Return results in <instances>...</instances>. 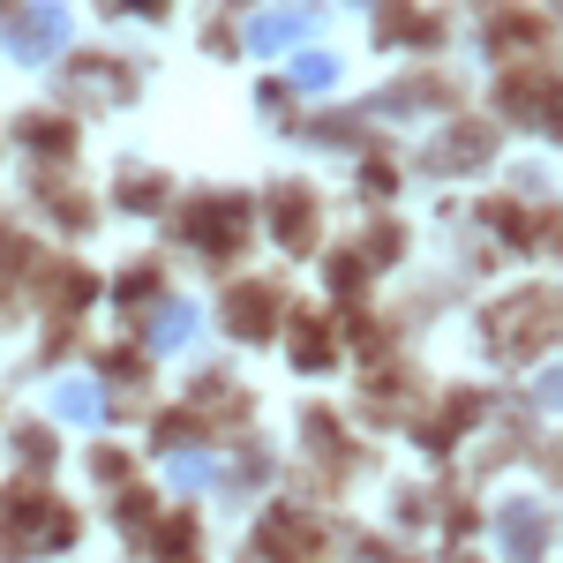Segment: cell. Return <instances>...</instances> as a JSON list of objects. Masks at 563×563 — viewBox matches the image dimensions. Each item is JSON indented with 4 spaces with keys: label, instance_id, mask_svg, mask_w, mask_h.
<instances>
[{
    "label": "cell",
    "instance_id": "obj_10",
    "mask_svg": "<svg viewBox=\"0 0 563 563\" xmlns=\"http://www.w3.org/2000/svg\"><path fill=\"white\" fill-rule=\"evenodd\" d=\"M549 98H556L549 84H519V76H511V84H504V113H511V121H549Z\"/></svg>",
    "mask_w": 563,
    "mask_h": 563
},
{
    "label": "cell",
    "instance_id": "obj_16",
    "mask_svg": "<svg viewBox=\"0 0 563 563\" xmlns=\"http://www.w3.org/2000/svg\"><path fill=\"white\" fill-rule=\"evenodd\" d=\"M166 474H174V488H203V481H211V466H203L196 451H180V459L166 466Z\"/></svg>",
    "mask_w": 563,
    "mask_h": 563
},
{
    "label": "cell",
    "instance_id": "obj_19",
    "mask_svg": "<svg viewBox=\"0 0 563 563\" xmlns=\"http://www.w3.org/2000/svg\"><path fill=\"white\" fill-rule=\"evenodd\" d=\"M121 526H129V533H143V526H151V496H143V488H129V496H121Z\"/></svg>",
    "mask_w": 563,
    "mask_h": 563
},
{
    "label": "cell",
    "instance_id": "obj_24",
    "mask_svg": "<svg viewBox=\"0 0 563 563\" xmlns=\"http://www.w3.org/2000/svg\"><path fill=\"white\" fill-rule=\"evenodd\" d=\"M331 286H346V294H353V286H361V263L339 256V263H331Z\"/></svg>",
    "mask_w": 563,
    "mask_h": 563
},
{
    "label": "cell",
    "instance_id": "obj_9",
    "mask_svg": "<svg viewBox=\"0 0 563 563\" xmlns=\"http://www.w3.org/2000/svg\"><path fill=\"white\" fill-rule=\"evenodd\" d=\"M53 413H60V421H98V413H106V390L98 384H60L53 390Z\"/></svg>",
    "mask_w": 563,
    "mask_h": 563
},
{
    "label": "cell",
    "instance_id": "obj_21",
    "mask_svg": "<svg viewBox=\"0 0 563 563\" xmlns=\"http://www.w3.org/2000/svg\"><path fill=\"white\" fill-rule=\"evenodd\" d=\"M90 474L98 481H129V459H121V451H90Z\"/></svg>",
    "mask_w": 563,
    "mask_h": 563
},
{
    "label": "cell",
    "instance_id": "obj_22",
    "mask_svg": "<svg viewBox=\"0 0 563 563\" xmlns=\"http://www.w3.org/2000/svg\"><path fill=\"white\" fill-rule=\"evenodd\" d=\"M533 398H541V406H563V368H549V376L533 384Z\"/></svg>",
    "mask_w": 563,
    "mask_h": 563
},
{
    "label": "cell",
    "instance_id": "obj_12",
    "mask_svg": "<svg viewBox=\"0 0 563 563\" xmlns=\"http://www.w3.org/2000/svg\"><path fill=\"white\" fill-rule=\"evenodd\" d=\"M23 143H31V151H68V121H38V113H31V121H23Z\"/></svg>",
    "mask_w": 563,
    "mask_h": 563
},
{
    "label": "cell",
    "instance_id": "obj_3",
    "mask_svg": "<svg viewBox=\"0 0 563 563\" xmlns=\"http://www.w3.org/2000/svg\"><path fill=\"white\" fill-rule=\"evenodd\" d=\"M241 218H249L241 196H203V203L188 211V241H196V249H233V241L249 233Z\"/></svg>",
    "mask_w": 563,
    "mask_h": 563
},
{
    "label": "cell",
    "instance_id": "obj_8",
    "mask_svg": "<svg viewBox=\"0 0 563 563\" xmlns=\"http://www.w3.org/2000/svg\"><path fill=\"white\" fill-rule=\"evenodd\" d=\"M188 339H196V308H188V301H166V308H158V323H151V346L174 353V346H188Z\"/></svg>",
    "mask_w": 563,
    "mask_h": 563
},
{
    "label": "cell",
    "instance_id": "obj_2",
    "mask_svg": "<svg viewBox=\"0 0 563 563\" xmlns=\"http://www.w3.org/2000/svg\"><path fill=\"white\" fill-rule=\"evenodd\" d=\"M549 331H556V308H549V301H511V308L488 316V339H496L504 353H533Z\"/></svg>",
    "mask_w": 563,
    "mask_h": 563
},
{
    "label": "cell",
    "instance_id": "obj_18",
    "mask_svg": "<svg viewBox=\"0 0 563 563\" xmlns=\"http://www.w3.org/2000/svg\"><path fill=\"white\" fill-rule=\"evenodd\" d=\"M158 549H166V556H188V549H196V526H188V519L158 526Z\"/></svg>",
    "mask_w": 563,
    "mask_h": 563
},
{
    "label": "cell",
    "instance_id": "obj_6",
    "mask_svg": "<svg viewBox=\"0 0 563 563\" xmlns=\"http://www.w3.org/2000/svg\"><path fill=\"white\" fill-rule=\"evenodd\" d=\"M271 211H278V241H286V249H308V241H316V225H308V211H316L308 188H278Z\"/></svg>",
    "mask_w": 563,
    "mask_h": 563
},
{
    "label": "cell",
    "instance_id": "obj_1",
    "mask_svg": "<svg viewBox=\"0 0 563 563\" xmlns=\"http://www.w3.org/2000/svg\"><path fill=\"white\" fill-rule=\"evenodd\" d=\"M68 38V8L60 0H23L15 15H8V53L15 60H53Z\"/></svg>",
    "mask_w": 563,
    "mask_h": 563
},
{
    "label": "cell",
    "instance_id": "obj_14",
    "mask_svg": "<svg viewBox=\"0 0 563 563\" xmlns=\"http://www.w3.org/2000/svg\"><path fill=\"white\" fill-rule=\"evenodd\" d=\"M15 459L45 474V466H53V435H45V429H23V435H15Z\"/></svg>",
    "mask_w": 563,
    "mask_h": 563
},
{
    "label": "cell",
    "instance_id": "obj_15",
    "mask_svg": "<svg viewBox=\"0 0 563 563\" xmlns=\"http://www.w3.org/2000/svg\"><path fill=\"white\" fill-rule=\"evenodd\" d=\"M294 76H301L308 90H323L331 76H339V60H331V53H301V60H294Z\"/></svg>",
    "mask_w": 563,
    "mask_h": 563
},
{
    "label": "cell",
    "instance_id": "obj_25",
    "mask_svg": "<svg viewBox=\"0 0 563 563\" xmlns=\"http://www.w3.org/2000/svg\"><path fill=\"white\" fill-rule=\"evenodd\" d=\"M129 8H158V0H129Z\"/></svg>",
    "mask_w": 563,
    "mask_h": 563
},
{
    "label": "cell",
    "instance_id": "obj_7",
    "mask_svg": "<svg viewBox=\"0 0 563 563\" xmlns=\"http://www.w3.org/2000/svg\"><path fill=\"white\" fill-rule=\"evenodd\" d=\"M308 38V15L301 8H271V15H256V31H249V45H263V53H278V45Z\"/></svg>",
    "mask_w": 563,
    "mask_h": 563
},
{
    "label": "cell",
    "instance_id": "obj_11",
    "mask_svg": "<svg viewBox=\"0 0 563 563\" xmlns=\"http://www.w3.org/2000/svg\"><path fill=\"white\" fill-rule=\"evenodd\" d=\"M294 361H301V368H331V339H323V323H301V331H294Z\"/></svg>",
    "mask_w": 563,
    "mask_h": 563
},
{
    "label": "cell",
    "instance_id": "obj_4",
    "mask_svg": "<svg viewBox=\"0 0 563 563\" xmlns=\"http://www.w3.org/2000/svg\"><path fill=\"white\" fill-rule=\"evenodd\" d=\"M271 308H278V294H271V286H233V301H225V323H233V331H241V339H263V331H271Z\"/></svg>",
    "mask_w": 563,
    "mask_h": 563
},
{
    "label": "cell",
    "instance_id": "obj_23",
    "mask_svg": "<svg viewBox=\"0 0 563 563\" xmlns=\"http://www.w3.org/2000/svg\"><path fill=\"white\" fill-rule=\"evenodd\" d=\"M151 278H158V271H129V278H121V301H143V294H151Z\"/></svg>",
    "mask_w": 563,
    "mask_h": 563
},
{
    "label": "cell",
    "instance_id": "obj_20",
    "mask_svg": "<svg viewBox=\"0 0 563 563\" xmlns=\"http://www.w3.org/2000/svg\"><path fill=\"white\" fill-rule=\"evenodd\" d=\"M533 38H541V31H533L526 15H504V23H496V45H533Z\"/></svg>",
    "mask_w": 563,
    "mask_h": 563
},
{
    "label": "cell",
    "instance_id": "obj_17",
    "mask_svg": "<svg viewBox=\"0 0 563 563\" xmlns=\"http://www.w3.org/2000/svg\"><path fill=\"white\" fill-rule=\"evenodd\" d=\"M84 294H90V278H84V271H53V301H60V308H76Z\"/></svg>",
    "mask_w": 563,
    "mask_h": 563
},
{
    "label": "cell",
    "instance_id": "obj_5",
    "mask_svg": "<svg viewBox=\"0 0 563 563\" xmlns=\"http://www.w3.org/2000/svg\"><path fill=\"white\" fill-rule=\"evenodd\" d=\"M541 549H549V519H541L533 504L504 511V556H511V563H533Z\"/></svg>",
    "mask_w": 563,
    "mask_h": 563
},
{
    "label": "cell",
    "instance_id": "obj_13",
    "mask_svg": "<svg viewBox=\"0 0 563 563\" xmlns=\"http://www.w3.org/2000/svg\"><path fill=\"white\" fill-rule=\"evenodd\" d=\"M481 151H488V135L459 129V135H451V151H443V166H481Z\"/></svg>",
    "mask_w": 563,
    "mask_h": 563
}]
</instances>
